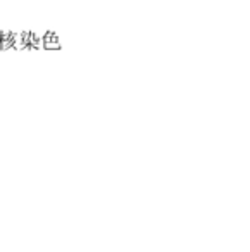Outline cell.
Listing matches in <instances>:
<instances>
[{"mask_svg": "<svg viewBox=\"0 0 250 252\" xmlns=\"http://www.w3.org/2000/svg\"><path fill=\"white\" fill-rule=\"evenodd\" d=\"M42 49V42H40V35L35 33L31 30L18 31V43H16V50H38Z\"/></svg>", "mask_w": 250, "mask_h": 252, "instance_id": "1", "label": "cell"}, {"mask_svg": "<svg viewBox=\"0 0 250 252\" xmlns=\"http://www.w3.org/2000/svg\"><path fill=\"white\" fill-rule=\"evenodd\" d=\"M40 42H42V49H45V50H61L62 49V42L55 35V31H45V33L40 36Z\"/></svg>", "mask_w": 250, "mask_h": 252, "instance_id": "2", "label": "cell"}, {"mask_svg": "<svg viewBox=\"0 0 250 252\" xmlns=\"http://www.w3.org/2000/svg\"><path fill=\"white\" fill-rule=\"evenodd\" d=\"M16 43H18V31H0V50L16 49Z\"/></svg>", "mask_w": 250, "mask_h": 252, "instance_id": "3", "label": "cell"}]
</instances>
